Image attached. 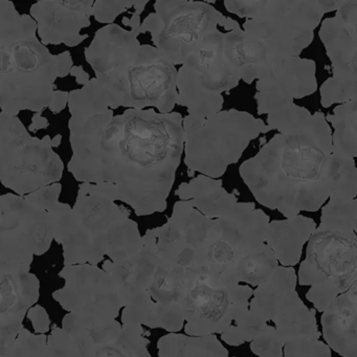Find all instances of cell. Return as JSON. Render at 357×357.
<instances>
[{
    "mask_svg": "<svg viewBox=\"0 0 357 357\" xmlns=\"http://www.w3.org/2000/svg\"><path fill=\"white\" fill-rule=\"evenodd\" d=\"M30 15L0 33V109L18 116L22 110L43 112L49 107L58 78L70 75V52L53 55L41 45Z\"/></svg>",
    "mask_w": 357,
    "mask_h": 357,
    "instance_id": "cell-4",
    "label": "cell"
},
{
    "mask_svg": "<svg viewBox=\"0 0 357 357\" xmlns=\"http://www.w3.org/2000/svg\"><path fill=\"white\" fill-rule=\"evenodd\" d=\"M268 326L262 317L248 309L221 333V340L229 346L238 347L244 342H252L266 331Z\"/></svg>",
    "mask_w": 357,
    "mask_h": 357,
    "instance_id": "cell-30",
    "label": "cell"
},
{
    "mask_svg": "<svg viewBox=\"0 0 357 357\" xmlns=\"http://www.w3.org/2000/svg\"><path fill=\"white\" fill-rule=\"evenodd\" d=\"M70 75L76 79L77 84L82 85V86H84L91 81L89 73L85 72L84 68L81 66H73Z\"/></svg>",
    "mask_w": 357,
    "mask_h": 357,
    "instance_id": "cell-41",
    "label": "cell"
},
{
    "mask_svg": "<svg viewBox=\"0 0 357 357\" xmlns=\"http://www.w3.org/2000/svg\"><path fill=\"white\" fill-rule=\"evenodd\" d=\"M64 287L53 296L75 319L91 326L110 323L118 317L122 300L109 273L96 265H66L59 273Z\"/></svg>",
    "mask_w": 357,
    "mask_h": 357,
    "instance_id": "cell-17",
    "label": "cell"
},
{
    "mask_svg": "<svg viewBox=\"0 0 357 357\" xmlns=\"http://www.w3.org/2000/svg\"><path fill=\"white\" fill-rule=\"evenodd\" d=\"M135 1H109L97 0L93 1L91 16L100 24H112L119 15L133 8Z\"/></svg>",
    "mask_w": 357,
    "mask_h": 357,
    "instance_id": "cell-35",
    "label": "cell"
},
{
    "mask_svg": "<svg viewBox=\"0 0 357 357\" xmlns=\"http://www.w3.org/2000/svg\"><path fill=\"white\" fill-rule=\"evenodd\" d=\"M63 171L50 135L32 137L17 116L0 112V185L24 196L59 183Z\"/></svg>",
    "mask_w": 357,
    "mask_h": 357,
    "instance_id": "cell-10",
    "label": "cell"
},
{
    "mask_svg": "<svg viewBox=\"0 0 357 357\" xmlns=\"http://www.w3.org/2000/svg\"><path fill=\"white\" fill-rule=\"evenodd\" d=\"M357 282L356 231L317 227L298 271V284L310 286L307 300L323 312Z\"/></svg>",
    "mask_w": 357,
    "mask_h": 357,
    "instance_id": "cell-11",
    "label": "cell"
},
{
    "mask_svg": "<svg viewBox=\"0 0 357 357\" xmlns=\"http://www.w3.org/2000/svg\"><path fill=\"white\" fill-rule=\"evenodd\" d=\"M185 165L189 177L196 172L216 179L239 162L254 139L271 129L261 119L237 109L221 110L206 118H183Z\"/></svg>",
    "mask_w": 357,
    "mask_h": 357,
    "instance_id": "cell-6",
    "label": "cell"
},
{
    "mask_svg": "<svg viewBox=\"0 0 357 357\" xmlns=\"http://www.w3.org/2000/svg\"><path fill=\"white\" fill-rule=\"evenodd\" d=\"M54 240L63 248L66 265H97L105 256L114 263L125 262L143 245L130 211L87 183L79 185L75 206L68 204L58 217Z\"/></svg>",
    "mask_w": 357,
    "mask_h": 357,
    "instance_id": "cell-3",
    "label": "cell"
},
{
    "mask_svg": "<svg viewBox=\"0 0 357 357\" xmlns=\"http://www.w3.org/2000/svg\"><path fill=\"white\" fill-rule=\"evenodd\" d=\"M279 266L273 250L265 244L262 250L237 261L227 271L225 281L229 285L244 282L257 287L269 281Z\"/></svg>",
    "mask_w": 357,
    "mask_h": 357,
    "instance_id": "cell-29",
    "label": "cell"
},
{
    "mask_svg": "<svg viewBox=\"0 0 357 357\" xmlns=\"http://www.w3.org/2000/svg\"><path fill=\"white\" fill-rule=\"evenodd\" d=\"M284 357H332L331 349L319 340L296 338L285 342Z\"/></svg>",
    "mask_w": 357,
    "mask_h": 357,
    "instance_id": "cell-33",
    "label": "cell"
},
{
    "mask_svg": "<svg viewBox=\"0 0 357 357\" xmlns=\"http://www.w3.org/2000/svg\"><path fill=\"white\" fill-rule=\"evenodd\" d=\"M298 275L294 267L279 266L273 277L252 290L248 309L268 323H275L285 342L296 338L319 340L315 309H309L296 292Z\"/></svg>",
    "mask_w": 357,
    "mask_h": 357,
    "instance_id": "cell-16",
    "label": "cell"
},
{
    "mask_svg": "<svg viewBox=\"0 0 357 357\" xmlns=\"http://www.w3.org/2000/svg\"><path fill=\"white\" fill-rule=\"evenodd\" d=\"M342 3L344 0H257L256 11L246 18L242 31L260 50L262 63L300 57L312 43L323 16L337 11Z\"/></svg>",
    "mask_w": 357,
    "mask_h": 357,
    "instance_id": "cell-7",
    "label": "cell"
},
{
    "mask_svg": "<svg viewBox=\"0 0 357 357\" xmlns=\"http://www.w3.org/2000/svg\"><path fill=\"white\" fill-rule=\"evenodd\" d=\"M179 200L190 204L208 219L225 216L237 204L238 198L222 187V181L204 175L193 177L189 183H183L175 192Z\"/></svg>",
    "mask_w": 357,
    "mask_h": 357,
    "instance_id": "cell-26",
    "label": "cell"
},
{
    "mask_svg": "<svg viewBox=\"0 0 357 357\" xmlns=\"http://www.w3.org/2000/svg\"><path fill=\"white\" fill-rule=\"evenodd\" d=\"M321 323L330 349L342 357H357V282L331 301Z\"/></svg>",
    "mask_w": 357,
    "mask_h": 357,
    "instance_id": "cell-23",
    "label": "cell"
},
{
    "mask_svg": "<svg viewBox=\"0 0 357 357\" xmlns=\"http://www.w3.org/2000/svg\"><path fill=\"white\" fill-rule=\"evenodd\" d=\"M50 126V122L47 118L43 116V112H35L32 118V123L29 126L31 132H37L41 129H47Z\"/></svg>",
    "mask_w": 357,
    "mask_h": 357,
    "instance_id": "cell-40",
    "label": "cell"
},
{
    "mask_svg": "<svg viewBox=\"0 0 357 357\" xmlns=\"http://www.w3.org/2000/svg\"><path fill=\"white\" fill-rule=\"evenodd\" d=\"M47 337L24 329L18 334L13 347L3 357H47Z\"/></svg>",
    "mask_w": 357,
    "mask_h": 357,
    "instance_id": "cell-32",
    "label": "cell"
},
{
    "mask_svg": "<svg viewBox=\"0 0 357 357\" xmlns=\"http://www.w3.org/2000/svg\"><path fill=\"white\" fill-rule=\"evenodd\" d=\"M22 20V14L18 13L12 1H0V33L9 30Z\"/></svg>",
    "mask_w": 357,
    "mask_h": 357,
    "instance_id": "cell-36",
    "label": "cell"
},
{
    "mask_svg": "<svg viewBox=\"0 0 357 357\" xmlns=\"http://www.w3.org/2000/svg\"><path fill=\"white\" fill-rule=\"evenodd\" d=\"M317 64L301 57L269 60L254 73L259 116L280 112L317 89Z\"/></svg>",
    "mask_w": 357,
    "mask_h": 357,
    "instance_id": "cell-18",
    "label": "cell"
},
{
    "mask_svg": "<svg viewBox=\"0 0 357 357\" xmlns=\"http://www.w3.org/2000/svg\"><path fill=\"white\" fill-rule=\"evenodd\" d=\"M158 357H229V351L214 334L169 333L158 340Z\"/></svg>",
    "mask_w": 357,
    "mask_h": 357,
    "instance_id": "cell-27",
    "label": "cell"
},
{
    "mask_svg": "<svg viewBox=\"0 0 357 357\" xmlns=\"http://www.w3.org/2000/svg\"><path fill=\"white\" fill-rule=\"evenodd\" d=\"M315 227L314 220L303 215L284 220L269 221L265 243L273 250L282 266L292 267L300 261L303 246Z\"/></svg>",
    "mask_w": 357,
    "mask_h": 357,
    "instance_id": "cell-25",
    "label": "cell"
},
{
    "mask_svg": "<svg viewBox=\"0 0 357 357\" xmlns=\"http://www.w3.org/2000/svg\"><path fill=\"white\" fill-rule=\"evenodd\" d=\"M285 342L275 328L269 325L266 331L250 342V350L259 357H284Z\"/></svg>",
    "mask_w": 357,
    "mask_h": 357,
    "instance_id": "cell-34",
    "label": "cell"
},
{
    "mask_svg": "<svg viewBox=\"0 0 357 357\" xmlns=\"http://www.w3.org/2000/svg\"><path fill=\"white\" fill-rule=\"evenodd\" d=\"M61 191L57 183L24 196H0V261L30 271L34 256L50 250L68 206L59 202Z\"/></svg>",
    "mask_w": 357,
    "mask_h": 357,
    "instance_id": "cell-5",
    "label": "cell"
},
{
    "mask_svg": "<svg viewBox=\"0 0 357 357\" xmlns=\"http://www.w3.org/2000/svg\"><path fill=\"white\" fill-rule=\"evenodd\" d=\"M194 281L181 303L189 336L222 333L242 313L252 296L248 285H213L206 269L192 268Z\"/></svg>",
    "mask_w": 357,
    "mask_h": 357,
    "instance_id": "cell-14",
    "label": "cell"
},
{
    "mask_svg": "<svg viewBox=\"0 0 357 357\" xmlns=\"http://www.w3.org/2000/svg\"><path fill=\"white\" fill-rule=\"evenodd\" d=\"M68 172L79 183L103 185L105 197L137 216L164 212L183 152L179 112L126 109L114 116L97 79L68 96Z\"/></svg>",
    "mask_w": 357,
    "mask_h": 357,
    "instance_id": "cell-1",
    "label": "cell"
},
{
    "mask_svg": "<svg viewBox=\"0 0 357 357\" xmlns=\"http://www.w3.org/2000/svg\"><path fill=\"white\" fill-rule=\"evenodd\" d=\"M149 335L143 326H125L114 319L95 327L85 357H151Z\"/></svg>",
    "mask_w": 357,
    "mask_h": 357,
    "instance_id": "cell-24",
    "label": "cell"
},
{
    "mask_svg": "<svg viewBox=\"0 0 357 357\" xmlns=\"http://www.w3.org/2000/svg\"><path fill=\"white\" fill-rule=\"evenodd\" d=\"M122 22L124 26H129V28L131 29V32H132L135 36L139 37V35H141V32H139L142 24L141 14L135 11L130 18H123Z\"/></svg>",
    "mask_w": 357,
    "mask_h": 357,
    "instance_id": "cell-39",
    "label": "cell"
},
{
    "mask_svg": "<svg viewBox=\"0 0 357 357\" xmlns=\"http://www.w3.org/2000/svg\"><path fill=\"white\" fill-rule=\"evenodd\" d=\"M93 5V0H40L32 5L30 16L36 22L41 45H80L89 38L81 31L91 26Z\"/></svg>",
    "mask_w": 357,
    "mask_h": 357,
    "instance_id": "cell-22",
    "label": "cell"
},
{
    "mask_svg": "<svg viewBox=\"0 0 357 357\" xmlns=\"http://www.w3.org/2000/svg\"><path fill=\"white\" fill-rule=\"evenodd\" d=\"M326 121L332 124V154L338 158L355 160L357 156V99L340 104Z\"/></svg>",
    "mask_w": 357,
    "mask_h": 357,
    "instance_id": "cell-28",
    "label": "cell"
},
{
    "mask_svg": "<svg viewBox=\"0 0 357 357\" xmlns=\"http://www.w3.org/2000/svg\"><path fill=\"white\" fill-rule=\"evenodd\" d=\"M177 70L152 45H141L139 55L128 66L114 95V110L156 108L173 112L177 101Z\"/></svg>",
    "mask_w": 357,
    "mask_h": 357,
    "instance_id": "cell-15",
    "label": "cell"
},
{
    "mask_svg": "<svg viewBox=\"0 0 357 357\" xmlns=\"http://www.w3.org/2000/svg\"><path fill=\"white\" fill-rule=\"evenodd\" d=\"M241 75L231 63L218 29L204 37L177 70V101L189 116L206 118L222 110V93L235 89Z\"/></svg>",
    "mask_w": 357,
    "mask_h": 357,
    "instance_id": "cell-8",
    "label": "cell"
},
{
    "mask_svg": "<svg viewBox=\"0 0 357 357\" xmlns=\"http://www.w3.org/2000/svg\"><path fill=\"white\" fill-rule=\"evenodd\" d=\"M185 323V312L181 305L153 302L144 325L151 329L160 328L170 333H177L183 329Z\"/></svg>",
    "mask_w": 357,
    "mask_h": 357,
    "instance_id": "cell-31",
    "label": "cell"
},
{
    "mask_svg": "<svg viewBox=\"0 0 357 357\" xmlns=\"http://www.w3.org/2000/svg\"><path fill=\"white\" fill-rule=\"evenodd\" d=\"M139 49L137 37L116 24L100 29L91 45L85 47V59L107 93L112 110L116 89L127 68L139 55Z\"/></svg>",
    "mask_w": 357,
    "mask_h": 357,
    "instance_id": "cell-20",
    "label": "cell"
},
{
    "mask_svg": "<svg viewBox=\"0 0 357 357\" xmlns=\"http://www.w3.org/2000/svg\"><path fill=\"white\" fill-rule=\"evenodd\" d=\"M269 216L254 202H237L220 218L213 219L202 265L221 285L227 271L240 259L265 246Z\"/></svg>",
    "mask_w": 357,
    "mask_h": 357,
    "instance_id": "cell-12",
    "label": "cell"
},
{
    "mask_svg": "<svg viewBox=\"0 0 357 357\" xmlns=\"http://www.w3.org/2000/svg\"><path fill=\"white\" fill-rule=\"evenodd\" d=\"M319 35L332 63V77L319 89L321 106L329 108L356 100V0H344L335 16L321 22Z\"/></svg>",
    "mask_w": 357,
    "mask_h": 357,
    "instance_id": "cell-13",
    "label": "cell"
},
{
    "mask_svg": "<svg viewBox=\"0 0 357 357\" xmlns=\"http://www.w3.org/2000/svg\"><path fill=\"white\" fill-rule=\"evenodd\" d=\"M154 13L141 24V34L150 33L154 47L173 66H183L204 37L222 26L240 29L239 24L217 11L206 1L158 0Z\"/></svg>",
    "mask_w": 357,
    "mask_h": 357,
    "instance_id": "cell-9",
    "label": "cell"
},
{
    "mask_svg": "<svg viewBox=\"0 0 357 357\" xmlns=\"http://www.w3.org/2000/svg\"><path fill=\"white\" fill-rule=\"evenodd\" d=\"M213 219L206 218L188 200L175 202L167 223L153 229L156 254L165 264L191 268L199 266Z\"/></svg>",
    "mask_w": 357,
    "mask_h": 357,
    "instance_id": "cell-19",
    "label": "cell"
},
{
    "mask_svg": "<svg viewBox=\"0 0 357 357\" xmlns=\"http://www.w3.org/2000/svg\"><path fill=\"white\" fill-rule=\"evenodd\" d=\"M68 96H70V93H68V91H54L51 103H50L49 107L47 108H49L54 114H60V112H63L66 106H68Z\"/></svg>",
    "mask_w": 357,
    "mask_h": 357,
    "instance_id": "cell-38",
    "label": "cell"
},
{
    "mask_svg": "<svg viewBox=\"0 0 357 357\" xmlns=\"http://www.w3.org/2000/svg\"><path fill=\"white\" fill-rule=\"evenodd\" d=\"M62 135H57L55 137L51 139L52 148H58L61 145Z\"/></svg>",
    "mask_w": 357,
    "mask_h": 357,
    "instance_id": "cell-42",
    "label": "cell"
},
{
    "mask_svg": "<svg viewBox=\"0 0 357 357\" xmlns=\"http://www.w3.org/2000/svg\"><path fill=\"white\" fill-rule=\"evenodd\" d=\"M28 319L32 321L33 327L36 330L37 333H45L49 331L51 321H50L49 315L45 308L36 305V306L31 307L26 313Z\"/></svg>",
    "mask_w": 357,
    "mask_h": 357,
    "instance_id": "cell-37",
    "label": "cell"
},
{
    "mask_svg": "<svg viewBox=\"0 0 357 357\" xmlns=\"http://www.w3.org/2000/svg\"><path fill=\"white\" fill-rule=\"evenodd\" d=\"M279 130L260 151L242 162L240 176L258 204L286 219L317 212L329 199L351 158L332 154V132L323 112L292 104L267 114Z\"/></svg>",
    "mask_w": 357,
    "mask_h": 357,
    "instance_id": "cell-2",
    "label": "cell"
},
{
    "mask_svg": "<svg viewBox=\"0 0 357 357\" xmlns=\"http://www.w3.org/2000/svg\"><path fill=\"white\" fill-rule=\"evenodd\" d=\"M39 281L30 271L0 261V357L24 329L29 309L38 301Z\"/></svg>",
    "mask_w": 357,
    "mask_h": 357,
    "instance_id": "cell-21",
    "label": "cell"
}]
</instances>
